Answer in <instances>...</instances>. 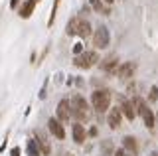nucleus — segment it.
<instances>
[{
	"mask_svg": "<svg viewBox=\"0 0 158 156\" xmlns=\"http://www.w3.org/2000/svg\"><path fill=\"white\" fill-rule=\"evenodd\" d=\"M123 146H125V150L128 154H132V156L138 154V144H136L135 136H125V138H123Z\"/></svg>",
	"mask_w": 158,
	"mask_h": 156,
	"instance_id": "nucleus-15",
	"label": "nucleus"
},
{
	"mask_svg": "<svg viewBox=\"0 0 158 156\" xmlns=\"http://www.w3.org/2000/svg\"><path fill=\"white\" fill-rule=\"evenodd\" d=\"M61 4V0H53V6H52V14H49V20H48V26H53V20H56V14H57V8Z\"/></svg>",
	"mask_w": 158,
	"mask_h": 156,
	"instance_id": "nucleus-20",
	"label": "nucleus"
},
{
	"mask_svg": "<svg viewBox=\"0 0 158 156\" xmlns=\"http://www.w3.org/2000/svg\"><path fill=\"white\" fill-rule=\"evenodd\" d=\"M121 111H123V115H125L128 121H135V119H136V115H138L135 101H128V99H123V103H121Z\"/></svg>",
	"mask_w": 158,
	"mask_h": 156,
	"instance_id": "nucleus-11",
	"label": "nucleus"
},
{
	"mask_svg": "<svg viewBox=\"0 0 158 156\" xmlns=\"http://www.w3.org/2000/svg\"><path fill=\"white\" fill-rule=\"evenodd\" d=\"M103 2H105V4H113V2H115V0H103Z\"/></svg>",
	"mask_w": 158,
	"mask_h": 156,
	"instance_id": "nucleus-26",
	"label": "nucleus"
},
{
	"mask_svg": "<svg viewBox=\"0 0 158 156\" xmlns=\"http://www.w3.org/2000/svg\"><path fill=\"white\" fill-rule=\"evenodd\" d=\"M28 156H42V148H40L36 138H28V146H26Z\"/></svg>",
	"mask_w": 158,
	"mask_h": 156,
	"instance_id": "nucleus-18",
	"label": "nucleus"
},
{
	"mask_svg": "<svg viewBox=\"0 0 158 156\" xmlns=\"http://www.w3.org/2000/svg\"><path fill=\"white\" fill-rule=\"evenodd\" d=\"M123 111H121V107H115V109H111L109 111V117H107V125H109V129L111 130H117L118 126H121V119H123Z\"/></svg>",
	"mask_w": 158,
	"mask_h": 156,
	"instance_id": "nucleus-9",
	"label": "nucleus"
},
{
	"mask_svg": "<svg viewBox=\"0 0 158 156\" xmlns=\"http://www.w3.org/2000/svg\"><path fill=\"white\" fill-rule=\"evenodd\" d=\"M101 69L107 73V75H117L118 73V67H121V63H118V57L117 55H107L105 60H101Z\"/></svg>",
	"mask_w": 158,
	"mask_h": 156,
	"instance_id": "nucleus-7",
	"label": "nucleus"
},
{
	"mask_svg": "<svg viewBox=\"0 0 158 156\" xmlns=\"http://www.w3.org/2000/svg\"><path fill=\"white\" fill-rule=\"evenodd\" d=\"M77 36L83 38V40H87L89 36H93V30H91V24H89L87 20H79V30H77Z\"/></svg>",
	"mask_w": 158,
	"mask_h": 156,
	"instance_id": "nucleus-16",
	"label": "nucleus"
},
{
	"mask_svg": "<svg viewBox=\"0 0 158 156\" xmlns=\"http://www.w3.org/2000/svg\"><path fill=\"white\" fill-rule=\"evenodd\" d=\"M79 20H81L79 16H73L71 20L67 22V26H65L67 36H77V30H79Z\"/></svg>",
	"mask_w": 158,
	"mask_h": 156,
	"instance_id": "nucleus-19",
	"label": "nucleus"
},
{
	"mask_svg": "<svg viewBox=\"0 0 158 156\" xmlns=\"http://www.w3.org/2000/svg\"><path fill=\"white\" fill-rule=\"evenodd\" d=\"M101 61L99 60V53L89 50V51H83L81 55H75V60H73V63H75L77 67H81V69H91L93 65H97V63Z\"/></svg>",
	"mask_w": 158,
	"mask_h": 156,
	"instance_id": "nucleus-4",
	"label": "nucleus"
},
{
	"mask_svg": "<svg viewBox=\"0 0 158 156\" xmlns=\"http://www.w3.org/2000/svg\"><path fill=\"white\" fill-rule=\"evenodd\" d=\"M71 107H73V119H77V123L89 121V105L81 95L71 97Z\"/></svg>",
	"mask_w": 158,
	"mask_h": 156,
	"instance_id": "nucleus-2",
	"label": "nucleus"
},
{
	"mask_svg": "<svg viewBox=\"0 0 158 156\" xmlns=\"http://www.w3.org/2000/svg\"><path fill=\"white\" fill-rule=\"evenodd\" d=\"M10 156H20V146H14L12 152H10Z\"/></svg>",
	"mask_w": 158,
	"mask_h": 156,
	"instance_id": "nucleus-24",
	"label": "nucleus"
},
{
	"mask_svg": "<svg viewBox=\"0 0 158 156\" xmlns=\"http://www.w3.org/2000/svg\"><path fill=\"white\" fill-rule=\"evenodd\" d=\"M18 4H20V0H10V8H14V10L18 8Z\"/></svg>",
	"mask_w": 158,
	"mask_h": 156,
	"instance_id": "nucleus-25",
	"label": "nucleus"
},
{
	"mask_svg": "<svg viewBox=\"0 0 158 156\" xmlns=\"http://www.w3.org/2000/svg\"><path fill=\"white\" fill-rule=\"evenodd\" d=\"M73 53H75V55H81V53H83V46H81V43H75V46H73Z\"/></svg>",
	"mask_w": 158,
	"mask_h": 156,
	"instance_id": "nucleus-22",
	"label": "nucleus"
},
{
	"mask_svg": "<svg viewBox=\"0 0 158 156\" xmlns=\"http://www.w3.org/2000/svg\"><path fill=\"white\" fill-rule=\"evenodd\" d=\"M40 2H42V0H26V2L18 8V16L22 18V20H28V18L34 14V10H36V6Z\"/></svg>",
	"mask_w": 158,
	"mask_h": 156,
	"instance_id": "nucleus-10",
	"label": "nucleus"
},
{
	"mask_svg": "<svg viewBox=\"0 0 158 156\" xmlns=\"http://www.w3.org/2000/svg\"><path fill=\"white\" fill-rule=\"evenodd\" d=\"M150 156H158V152H150Z\"/></svg>",
	"mask_w": 158,
	"mask_h": 156,
	"instance_id": "nucleus-27",
	"label": "nucleus"
},
{
	"mask_svg": "<svg viewBox=\"0 0 158 156\" xmlns=\"http://www.w3.org/2000/svg\"><path fill=\"white\" fill-rule=\"evenodd\" d=\"M91 105L97 113H105L111 107V91L109 89H95L91 95Z\"/></svg>",
	"mask_w": 158,
	"mask_h": 156,
	"instance_id": "nucleus-1",
	"label": "nucleus"
},
{
	"mask_svg": "<svg viewBox=\"0 0 158 156\" xmlns=\"http://www.w3.org/2000/svg\"><path fill=\"white\" fill-rule=\"evenodd\" d=\"M89 4H91V8L95 12H99V14H105V16L111 14V8L105 6V2H103V0H89Z\"/></svg>",
	"mask_w": 158,
	"mask_h": 156,
	"instance_id": "nucleus-17",
	"label": "nucleus"
},
{
	"mask_svg": "<svg viewBox=\"0 0 158 156\" xmlns=\"http://www.w3.org/2000/svg\"><path fill=\"white\" fill-rule=\"evenodd\" d=\"M135 105H136V111L138 115L142 117V121H144V126L146 129H154L156 121H154V113H152V109H148V103L144 99H140V97H135Z\"/></svg>",
	"mask_w": 158,
	"mask_h": 156,
	"instance_id": "nucleus-3",
	"label": "nucleus"
},
{
	"mask_svg": "<svg viewBox=\"0 0 158 156\" xmlns=\"http://www.w3.org/2000/svg\"><path fill=\"white\" fill-rule=\"evenodd\" d=\"M135 71H136V63L135 61H125V63H121L117 75L121 77V79H131V77L135 75Z\"/></svg>",
	"mask_w": 158,
	"mask_h": 156,
	"instance_id": "nucleus-12",
	"label": "nucleus"
},
{
	"mask_svg": "<svg viewBox=\"0 0 158 156\" xmlns=\"http://www.w3.org/2000/svg\"><path fill=\"white\" fill-rule=\"evenodd\" d=\"M48 130H49L53 136H56V138H59V140L65 138V129H63V123L57 119V117H56V119L52 117V119L48 121Z\"/></svg>",
	"mask_w": 158,
	"mask_h": 156,
	"instance_id": "nucleus-8",
	"label": "nucleus"
},
{
	"mask_svg": "<svg viewBox=\"0 0 158 156\" xmlns=\"http://www.w3.org/2000/svg\"><path fill=\"white\" fill-rule=\"evenodd\" d=\"M93 46L99 47V50H105L111 42V34H109V28L107 26H99L95 32H93Z\"/></svg>",
	"mask_w": 158,
	"mask_h": 156,
	"instance_id": "nucleus-5",
	"label": "nucleus"
},
{
	"mask_svg": "<svg viewBox=\"0 0 158 156\" xmlns=\"http://www.w3.org/2000/svg\"><path fill=\"white\" fill-rule=\"evenodd\" d=\"M71 133H73V140H75L77 144H83L85 142V138H87V130H85V126H83L81 123H75L71 126Z\"/></svg>",
	"mask_w": 158,
	"mask_h": 156,
	"instance_id": "nucleus-14",
	"label": "nucleus"
},
{
	"mask_svg": "<svg viewBox=\"0 0 158 156\" xmlns=\"http://www.w3.org/2000/svg\"><path fill=\"white\" fill-rule=\"evenodd\" d=\"M148 101H150V103H156V101H158V87H156V85H152V87H150V93H148Z\"/></svg>",
	"mask_w": 158,
	"mask_h": 156,
	"instance_id": "nucleus-21",
	"label": "nucleus"
},
{
	"mask_svg": "<svg viewBox=\"0 0 158 156\" xmlns=\"http://www.w3.org/2000/svg\"><path fill=\"white\" fill-rule=\"evenodd\" d=\"M34 134H36V140H38L40 148H42V154H44V156H49V154H52V146H49V138L46 136V133L36 130Z\"/></svg>",
	"mask_w": 158,
	"mask_h": 156,
	"instance_id": "nucleus-13",
	"label": "nucleus"
},
{
	"mask_svg": "<svg viewBox=\"0 0 158 156\" xmlns=\"http://www.w3.org/2000/svg\"><path fill=\"white\" fill-rule=\"evenodd\" d=\"M57 119L61 123H69V119H73V107L69 99H61L57 103Z\"/></svg>",
	"mask_w": 158,
	"mask_h": 156,
	"instance_id": "nucleus-6",
	"label": "nucleus"
},
{
	"mask_svg": "<svg viewBox=\"0 0 158 156\" xmlns=\"http://www.w3.org/2000/svg\"><path fill=\"white\" fill-rule=\"evenodd\" d=\"M115 156H132V154H128L125 148H117L115 150Z\"/></svg>",
	"mask_w": 158,
	"mask_h": 156,
	"instance_id": "nucleus-23",
	"label": "nucleus"
}]
</instances>
